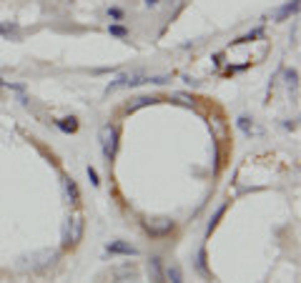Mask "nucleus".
Listing matches in <instances>:
<instances>
[{"label": "nucleus", "mask_w": 301, "mask_h": 283, "mask_svg": "<svg viewBox=\"0 0 301 283\" xmlns=\"http://www.w3.org/2000/svg\"><path fill=\"white\" fill-rule=\"evenodd\" d=\"M101 150H103V158L108 163L116 158V150H118V128L113 123H106L101 128Z\"/></svg>", "instance_id": "f257e3e1"}, {"label": "nucleus", "mask_w": 301, "mask_h": 283, "mask_svg": "<svg viewBox=\"0 0 301 283\" xmlns=\"http://www.w3.org/2000/svg\"><path fill=\"white\" fill-rule=\"evenodd\" d=\"M83 228H85L83 218H73V220L61 231V246H63V248H73L75 243L83 238Z\"/></svg>", "instance_id": "f03ea898"}, {"label": "nucleus", "mask_w": 301, "mask_h": 283, "mask_svg": "<svg viewBox=\"0 0 301 283\" xmlns=\"http://www.w3.org/2000/svg\"><path fill=\"white\" fill-rule=\"evenodd\" d=\"M136 276H138V266H136V263L116 266V268H111V273H108L111 283H126V281H131V278H136Z\"/></svg>", "instance_id": "7ed1b4c3"}, {"label": "nucleus", "mask_w": 301, "mask_h": 283, "mask_svg": "<svg viewBox=\"0 0 301 283\" xmlns=\"http://www.w3.org/2000/svg\"><path fill=\"white\" fill-rule=\"evenodd\" d=\"M106 253H111V256H128L131 258V256H138V248L126 243V241H111L106 246Z\"/></svg>", "instance_id": "20e7f679"}, {"label": "nucleus", "mask_w": 301, "mask_h": 283, "mask_svg": "<svg viewBox=\"0 0 301 283\" xmlns=\"http://www.w3.org/2000/svg\"><path fill=\"white\" fill-rule=\"evenodd\" d=\"M146 225V231H148L150 238H163V236H168L176 225H173V220H163V223H143Z\"/></svg>", "instance_id": "39448f33"}, {"label": "nucleus", "mask_w": 301, "mask_h": 283, "mask_svg": "<svg viewBox=\"0 0 301 283\" xmlns=\"http://www.w3.org/2000/svg\"><path fill=\"white\" fill-rule=\"evenodd\" d=\"M148 273L153 283H166V276H163V261L161 256H150L148 258Z\"/></svg>", "instance_id": "423d86ee"}, {"label": "nucleus", "mask_w": 301, "mask_h": 283, "mask_svg": "<svg viewBox=\"0 0 301 283\" xmlns=\"http://www.w3.org/2000/svg\"><path fill=\"white\" fill-rule=\"evenodd\" d=\"M296 13H299V0H289L286 5H281V8L276 10V15H274V18L281 23V20H286L289 15H296Z\"/></svg>", "instance_id": "0eeeda50"}, {"label": "nucleus", "mask_w": 301, "mask_h": 283, "mask_svg": "<svg viewBox=\"0 0 301 283\" xmlns=\"http://www.w3.org/2000/svg\"><path fill=\"white\" fill-rule=\"evenodd\" d=\"M63 188H66V196H68V201L71 203H80V191H78V183H75L73 178H63Z\"/></svg>", "instance_id": "6e6552de"}, {"label": "nucleus", "mask_w": 301, "mask_h": 283, "mask_svg": "<svg viewBox=\"0 0 301 283\" xmlns=\"http://www.w3.org/2000/svg\"><path fill=\"white\" fill-rule=\"evenodd\" d=\"M163 276H166V283H183V271H181L178 263H171V266L163 271Z\"/></svg>", "instance_id": "1a4fd4ad"}, {"label": "nucleus", "mask_w": 301, "mask_h": 283, "mask_svg": "<svg viewBox=\"0 0 301 283\" xmlns=\"http://www.w3.org/2000/svg\"><path fill=\"white\" fill-rule=\"evenodd\" d=\"M156 98H150V95H138V98H133V100H128L126 103V113H136L138 108H143V105H150Z\"/></svg>", "instance_id": "9d476101"}, {"label": "nucleus", "mask_w": 301, "mask_h": 283, "mask_svg": "<svg viewBox=\"0 0 301 283\" xmlns=\"http://www.w3.org/2000/svg\"><path fill=\"white\" fill-rule=\"evenodd\" d=\"M56 126H58L63 133H75V131H78V118H75V116H66V118L56 121Z\"/></svg>", "instance_id": "9b49d317"}, {"label": "nucleus", "mask_w": 301, "mask_h": 283, "mask_svg": "<svg viewBox=\"0 0 301 283\" xmlns=\"http://www.w3.org/2000/svg\"><path fill=\"white\" fill-rule=\"evenodd\" d=\"M108 33H111L113 38H121V40H126V38L131 35V33H128V28H126V25H121V23H111V25H108Z\"/></svg>", "instance_id": "f8f14e48"}, {"label": "nucleus", "mask_w": 301, "mask_h": 283, "mask_svg": "<svg viewBox=\"0 0 301 283\" xmlns=\"http://www.w3.org/2000/svg\"><path fill=\"white\" fill-rule=\"evenodd\" d=\"M128 75H131V73H121L116 80H111L108 88H106V93H113V90H118V88H126V85H128Z\"/></svg>", "instance_id": "ddd939ff"}, {"label": "nucleus", "mask_w": 301, "mask_h": 283, "mask_svg": "<svg viewBox=\"0 0 301 283\" xmlns=\"http://www.w3.org/2000/svg\"><path fill=\"white\" fill-rule=\"evenodd\" d=\"M196 266H198V271H201L206 278L211 276V273H209V268H206V251H204V248H201V251H198V256H196Z\"/></svg>", "instance_id": "4468645a"}, {"label": "nucleus", "mask_w": 301, "mask_h": 283, "mask_svg": "<svg viewBox=\"0 0 301 283\" xmlns=\"http://www.w3.org/2000/svg\"><path fill=\"white\" fill-rule=\"evenodd\" d=\"M106 15H108L113 23H118V20H123V18H126V13H123L121 8H116V5H113V8H108V10H106Z\"/></svg>", "instance_id": "2eb2a0df"}, {"label": "nucleus", "mask_w": 301, "mask_h": 283, "mask_svg": "<svg viewBox=\"0 0 301 283\" xmlns=\"http://www.w3.org/2000/svg\"><path fill=\"white\" fill-rule=\"evenodd\" d=\"M226 208H228V203H224V206H221V208H219V211L214 213V218H211V220H209V228H206V231H209V233H211V231H214V228H216V223H219V218H221V215H224V213H226Z\"/></svg>", "instance_id": "dca6fc26"}, {"label": "nucleus", "mask_w": 301, "mask_h": 283, "mask_svg": "<svg viewBox=\"0 0 301 283\" xmlns=\"http://www.w3.org/2000/svg\"><path fill=\"white\" fill-rule=\"evenodd\" d=\"M85 173H88V181H90L93 186H101V181H98V171H95L93 165H88V171H85Z\"/></svg>", "instance_id": "f3484780"}, {"label": "nucleus", "mask_w": 301, "mask_h": 283, "mask_svg": "<svg viewBox=\"0 0 301 283\" xmlns=\"http://www.w3.org/2000/svg\"><path fill=\"white\" fill-rule=\"evenodd\" d=\"M238 128H241L243 133H251V123H248V118H246V116H241V118H238Z\"/></svg>", "instance_id": "a211bd4d"}, {"label": "nucleus", "mask_w": 301, "mask_h": 283, "mask_svg": "<svg viewBox=\"0 0 301 283\" xmlns=\"http://www.w3.org/2000/svg\"><path fill=\"white\" fill-rule=\"evenodd\" d=\"M296 78H299V73H296V71L286 73V83H289V85H296Z\"/></svg>", "instance_id": "6ab92c4d"}, {"label": "nucleus", "mask_w": 301, "mask_h": 283, "mask_svg": "<svg viewBox=\"0 0 301 283\" xmlns=\"http://www.w3.org/2000/svg\"><path fill=\"white\" fill-rule=\"evenodd\" d=\"M146 5H148V8H156V5H158V0H146Z\"/></svg>", "instance_id": "aec40b11"}]
</instances>
